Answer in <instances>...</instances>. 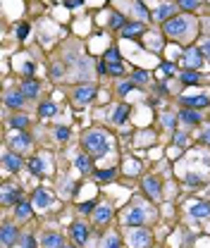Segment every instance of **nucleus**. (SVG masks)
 I'll list each match as a JSON object with an SVG mask.
<instances>
[{"instance_id": "25", "label": "nucleus", "mask_w": 210, "mask_h": 248, "mask_svg": "<svg viewBox=\"0 0 210 248\" xmlns=\"http://www.w3.org/2000/svg\"><path fill=\"white\" fill-rule=\"evenodd\" d=\"M129 117V105H117V110L113 112V122L115 124H124Z\"/></svg>"}, {"instance_id": "27", "label": "nucleus", "mask_w": 210, "mask_h": 248, "mask_svg": "<svg viewBox=\"0 0 210 248\" xmlns=\"http://www.w3.org/2000/svg\"><path fill=\"white\" fill-rule=\"evenodd\" d=\"M179 79H181V84H196V81L201 79V74H198L196 69H184L179 74Z\"/></svg>"}, {"instance_id": "50", "label": "nucleus", "mask_w": 210, "mask_h": 248, "mask_svg": "<svg viewBox=\"0 0 210 248\" xmlns=\"http://www.w3.org/2000/svg\"><path fill=\"white\" fill-rule=\"evenodd\" d=\"M96 69H98V74H108V62L105 60L98 62V67H96Z\"/></svg>"}, {"instance_id": "22", "label": "nucleus", "mask_w": 210, "mask_h": 248, "mask_svg": "<svg viewBox=\"0 0 210 248\" xmlns=\"http://www.w3.org/2000/svg\"><path fill=\"white\" fill-rule=\"evenodd\" d=\"M43 248H65L60 234H46L43 236Z\"/></svg>"}, {"instance_id": "20", "label": "nucleus", "mask_w": 210, "mask_h": 248, "mask_svg": "<svg viewBox=\"0 0 210 248\" xmlns=\"http://www.w3.org/2000/svg\"><path fill=\"white\" fill-rule=\"evenodd\" d=\"M179 120L184 124H189V126H194V124H201V115L196 112V110H191V108H184L179 115Z\"/></svg>"}, {"instance_id": "9", "label": "nucleus", "mask_w": 210, "mask_h": 248, "mask_svg": "<svg viewBox=\"0 0 210 248\" xmlns=\"http://www.w3.org/2000/svg\"><path fill=\"white\" fill-rule=\"evenodd\" d=\"M31 203H33V208L46 210V208H50V205H53V196H50L46 188H36V191H33V196H31Z\"/></svg>"}, {"instance_id": "19", "label": "nucleus", "mask_w": 210, "mask_h": 248, "mask_svg": "<svg viewBox=\"0 0 210 248\" xmlns=\"http://www.w3.org/2000/svg\"><path fill=\"white\" fill-rule=\"evenodd\" d=\"M19 91L24 93V98H36L38 93H41V86H38V81L36 79H27L24 84H22V89Z\"/></svg>"}, {"instance_id": "46", "label": "nucleus", "mask_w": 210, "mask_h": 248, "mask_svg": "<svg viewBox=\"0 0 210 248\" xmlns=\"http://www.w3.org/2000/svg\"><path fill=\"white\" fill-rule=\"evenodd\" d=\"M33 72H36V64H33V62H27V64H24V74H27V79H33Z\"/></svg>"}, {"instance_id": "14", "label": "nucleus", "mask_w": 210, "mask_h": 248, "mask_svg": "<svg viewBox=\"0 0 210 248\" xmlns=\"http://www.w3.org/2000/svg\"><path fill=\"white\" fill-rule=\"evenodd\" d=\"M2 162H5V170H10V172H19L24 167V160L17 153H5L2 155Z\"/></svg>"}, {"instance_id": "45", "label": "nucleus", "mask_w": 210, "mask_h": 248, "mask_svg": "<svg viewBox=\"0 0 210 248\" xmlns=\"http://www.w3.org/2000/svg\"><path fill=\"white\" fill-rule=\"evenodd\" d=\"M22 248H36V239H33L31 234H27V236L22 239Z\"/></svg>"}, {"instance_id": "24", "label": "nucleus", "mask_w": 210, "mask_h": 248, "mask_svg": "<svg viewBox=\"0 0 210 248\" xmlns=\"http://www.w3.org/2000/svg\"><path fill=\"white\" fill-rule=\"evenodd\" d=\"M38 115H41V117H55V115H58V105H53L50 100H46V103H41Z\"/></svg>"}, {"instance_id": "13", "label": "nucleus", "mask_w": 210, "mask_h": 248, "mask_svg": "<svg viewBox=\"0 0 210 248\" xmlns=\"http://www.w3.org/2000/svg\"><path fill=\"white\" fill-rule=\"evenodd\" d=\"M189 215L196 217V219H210V203L208 201H201V203L191 205L189 208Z\"/></svg>"}, {"instance_id": "29", "label": "nucleus", "mask_w": 210, "mask_h": 248, "mask_svg": "<svg viewBox=\"0 0 210 248\" xmlns=\"http://www.w3.org/2000/svg\"><path fill=\"white\" fill-rule=\"evenodd\" d=\"M122 246V239H120V234H108L105 236V241H103V248H120Z\"/></svg>"}, {"instance_id": "36", "label": "nucleus", "mask_w": 210, "mask_h": 248, "mask_svg": "<svg viewBox=\"0 0 210 248\" xmlns=\"http://www.w3.org/2000/svg\"><path fill=\"white\" fill-rule=\"evenodd\" d=\"M131 81H136V84H146V81H148V74H146L144 69H136V72L131 74Z\"/></svg>"}, {"instance_id": "30", "label": "nucleus", "mask_w": 210, "mask_h": 248, "mask_svg": "<svg viewBox=\"0 0 210 248\" xmlns=\"http://www.w3.org/2000/svg\"><path fill=\"white\" fill-rule=\"evenodd\" d=\"M27 124H29V117H24V115H15V117L10 120V126H12V129H19V131L27 129Z\"/></svg>"}, {"instance_id": "11", "label": "nucleus", "mask_w": 210, "mask_h": 248, "mask_svg": "<svg viewBox=\"0 0 210 248\" xmlns=\"http://www.w3.org/2000/svg\"><path fill=\"white\" fill-rule=\"evenodd\" d=\"M0 239H2V246L10 248L17 239H19V232H17V227L15 224H2V234H0Z\"/></svg>"}, {"instance_id": "42", "label": "nucleus", "mask_w": 210, "mask_h": 248, "mask_svg": "<svg viewBox=\"0 0 210 248\" xmlns=\"http://www.w3.org/2000/svg\"><path fill=\"white\" fill-rule=\"evenodd\" d=\"M55 139H58V141H67V139H69V129H67V126H60V129L55 131Z\"/></svg>"}, {"instance_id": "48", "label": "nucleus", "mask_w": 210, "mask_h": 248, "mask_svg": "<svg viewBox=\"0 0 210 248\" xmlns=\"http://www.w3.org/2000/svg\"><path fill=\"white\" fill-rule=\"evenodd\" d=\"M186 141H189L186 134H177V136H175V143H177V146H186Z\"/></svg>"}, {"instance_id": "40", "label": "nucleus", "mask_w": 210, "mask_h": 248, "mask_svg": "<svg viewBox=\"0 0 210 248\" xmlns=\"http://www.w3.org/2000/svg\"><path fill=\"white\" fill-rule=\"evenodd\" d=\"M29 24H27V22H22V24H19V27H17V38H22V41H24V38H27V36H29Z\"/></svg>"}, {"instance_id": "39", "label": "nucleus", "mask_w": 210, "mask_h": 248, "mask_svg": "<svg viewBox=\"0 0 210 248\" xmlns=\"http://www.w3.org/2000/svg\"><path fill=\"white\" fill-rule=\"evenodd\" d=\"M175 122H177L175 115H167V112L162 115V126H165V129H175Z\"/></svg>"}, {"instance_id": "38", "label": "nucleus", "mask_w": 210, "mask_h": 248, "mask_svg": "<svg viewBox=\"0 0 210 248\" xmlns=\"http://www.w3.org/2000/svg\"><path fill=\"white\" fill-rule=\"evenodd\" d=\"M117 60H120V50H117V48L105 50V62H117Z\"/></svg>"}, {"instance_id": "33", "label": "nucleus", "mask_w": 210, "mask_h": 248, "mask_svg": "<svg viewBox=\"0 0 210 248\" xmlns=\"http://www.w3.org/2000/svg\"><path fill=\"white\" fill-rule=\"evenodd\" d=\"M115 174H117V170H103V172H96V179L98 182H110V179H115Z\"/></svg>"}, {"instance_id": "49", "label": "nucleus", "mask_w": 210, "mask_h": 248, "mask_svg": "<svg viewBox=\"0 0 210 248\" xmlns=\"http://www.w3.org/2000/svg\"><path fill=\"white\" fill-rule=\"evenodd\" d=\"M201 53H203V58H208V60H210V38L203 43V46H201Z\"/></svg>"}, {"instance_id": "35", "label": "nucleus", "mask_w": 210, "mask_h": 248, "mask_svg": "<svg viewBox=\"0 0 210 248\" xmlns=\"http://www.w3.org/2000/svg\"><path fill=\"white\" fill-rule=\"evenodd\" d=\"M186 184L189 186H201L203 184V177L196 174V172H189V174H186Z\"/></svg>"}, {"instance_id": "43", "label": "nucleus", "mask_w": 210, "mask_h": 248, "mask_svg": "<svg viewBox=\"0 0 210 248\" xmlns=\"http://www.w3.org/2000/svg\"><path fill=\"white\" fill-rule=\"evenodd\" d=\"M160 69H162V74H170V77H172V74H175V72H177V69H175V64H172V62H162V64H160Z\"/></svg>"}, {"instance_id": "34", "label": "nucleus", "mask_w": 210, "mask_h": 248, "mask_svg": "<svg viewBox=\"0 0 210 248\" xmlns=\"http://www.w3.org/2000/svg\"><path fill=\"white\" fill-rule=\"evenodd\" d=\"M134 89H136V81H131V79H129V81H122L120 89H117V93H120V95H127V93L134 91Z\"/></svg>"}, {"instance_id": "28", "label": "nucleus", "mask_w": 210, "mask_h": 248, "mask_svg": "<svg viewBox=\"0 0 210 248\" xmlns=\"http://www.w3.org/2000/svg\"><path fill=\"white\" fill-rule=\"evenodd\" d=\"M27 167L31 170V174H43V160H41V157H36V155L27 162Z\"/></svg>"}, {"instance_id": "16", "label": "nucleus", "mask_w": 210, "mask_h": 248, "mask_svg": "<svg viewBox=\"0 0 210 248\" xmlns=\"http://www.w3.org/2000/svg\"><path fill=\"white\" fill-rule=\"evenodd\" d=\"M5 105L12 108V110L22 108V105H24V93L22 91H7L5 93Z\"/></svg>"}, {"instance_id": "32", "label": "nucleus", "mask_w": 210, "mask_h": 248, "mask_svg": "<svg viewBox=\"0 0 210 248\" xmlns=\"http://www.w3.org/2000/svg\"><path fill=\"white\" fill-rule=\"evenodd\" d=\"M108 74H113V77H122L124 74V64L120 60L117 62H108Z\"/></svg>"}, {"instance_id": "23", "label": "nucleus", "mask_w": 210, "mask_h": 248, "mask_svg": "<svg viewBox=\"0 0 210 248\" xmlns=\"http://www.w3.org/2000/svg\"><path fill=\"white\" fill-rule=\"evenodd\" d=\"M17 151H24V148H29V143H31V139L27 136V134H15L12 136V141H10Z\"/></svg>"}, {"instance_id": "17", "label": "nucleus", "mask_w": 210, "mask_h": 248, "mask_svg": "<svg viewBox=\"0 0 210 248\" xmlns=\"http://www.w3.org/2000/svg\"><path fill=\"white\" fill-rule=\"evenodd\" d=\"M175 10H177L175 5H160V7H158V10L153 12V19H158V22H162V24H165L167 19H172Z\"/></svg>"}, {"instance_id": "5", "label": "nucleus", "mask_w": 210, "mask_h": 248, "mask_svg": "<svg viewBox=\"0 0 210 248\" xmlns=\"http://www.w3.org/2000/svg\"><path fill=\"white\" fill-rule=\"evenodd\" d=\"M186 27H189V19H186V17H172V19H167V22L162 24V29H165V33H167L170 38L184 36Z\"/></svg>"}, {"instance_id": "26", "label": "nucleus", "mask_w": 210, "mask_h": 248, "mask_svg": "<svg viewBox=\"0 0 210 248\" xmlns=\"http://www.w3.org/2000/svg\"><path fill=\"white\" fill-rule=\"evenodd\" d=\"M74 165H77L79 172H84V174L91 172V157L89 155H77V157H74Z\"/></svg>"}, {"instance_id": "6", "label": "nucleus", "mask_w": 210, "mask_h": 248, "mask_svg": "<svg viewBox=\"0 0 210 248\" xmlns=\"http://www.w3.org/2000/svg\"><path fill=\"white\" fill-rule=\"evenodd\" d=\"M96 93H98L96 84H81V86L74 89V103L77 105H86V103H91L96 98Z\"/></svg>"}, {"instance_id": "44", "label": "nucleus", "mask_w": 210, "mask_h": 248, "mask_svg": "<svg viewBox=\"0 0 210 248\" xmlns=\"http://www.w3.org/2000/svg\"><path fill=\"white\" fill-rule=\"evenodd\" d=\"M62 74H65L62 64H53V67H50V77H53V79H60Z\"/></svg>"}, {"instance_id": "4", "label": "nucleus", "mask_w": 210, "mask_h": 248, "mask_svg": "<svg viewBox=\"0 0 210 248\" xmlns=\"http://www.w3.org/2000/svg\"><path fill=\"white\" fill-rule=\"evenodd\" d=\"M181 64L186 67V69H201L203 67V53H201V48H186L184 50V55H181Z\"/></svg>"}, {"instance_id": "12", "label": "nucleus", "mask_w": 210, "mask_h": 248, "mask_svg": "<svg viewBox=\"0 0 210 248\" xmlns=\"http://www.w3.org/2000/svg\"><path fill=\"white\" fill-rule=\"evenodd\" d=\"M110 219H113V208H110V205H98V208L93 210V222H96L98 227L108 224Z\"/></svg>"}, {"instance_id": "51", "label": "nucleus", "mask_w": 210, "mask_h": 248, "mask_svg": "<svg viewBox=\"0 0 210 248\" xmlns=\"http://www.w3.org/2000/svg\"><path fill=\"white\" fill-rule=\"evenodd\" d=\"M74 5H81V0H67V7H74Z\"/></svg>"}, {"instance_id": "3", "label": "nucleus", "mask_w": 210, "mask_h": 248, "mask_svg": "<svg viewBox=\"0 0 210 248\" xmlns=\"http://www.w3.org/2000/svg\"><path fill=\"white\" fill-rule=\"evenodd\" d=\"M129 246L148 248L150 246V232L144 229V227H131V229H129Z\"/></svg>"}, {"instance_id": "1", "label": "nucleus", "mask_w": 210, "mask_h": 248, "mask_svg": "<svg viewBox=\"0 0 210 248\" xmlns=\"http://www.w3.org/2000/svg\"><path fill=\"white\" fill-rule=\"evenodd\" d=\"M84 148L91 157H100L110 151V136L103 131V129H93V131H86L84 134Z\"/></svg>"}, {"instance_id": "15", "label": "nucleus", "mask_w": 210, "mask_h": 248, "mask_svg": "<svg viewBox=\"0 0 210 248\" xmlns=\"http://www.w3.org/2000/svg\"><path fill=\"white\" fill-rule=\"evenodd\" d=\"M120 33L124 38H139L141 33H146V24H144V22H131V24H127Z\"/></svg>"}, {"instance_id": "2", "label": "nucleus", "mask_w": 210, "mask_h": 248, "mask_svg": "<svg viewBox=\"0 0 210 248\" xmlns=\"http://www.w3.org/2000/svg\"><path fill=\"white\" fill-rule=\"evenodd\" d=\"M148 219H150V215L144 205H134V208H129V210L124 213V219H122V222L131 229V227H144Z\"/></svg>"}, {"instance_id": "52", "label": "nucleus", "mask_w": 210, "mask_h": 248, "mask_svg": "<svg viewBox=\"0 0 210 248\" xmlns=\"http://www.w3.org/2000/svg\"><path fill=\"white\" fill-rule=\"evenodd\" d=\"M203 143H210V129L206 131V134H203Z\"/></svg>"}, {"instance_id": "31", "label": "nucleus", "mask_w": 210, "mask_h": 248, "mask_svg": "<svg viewBox=\"0 0 210 248\" xmlns=\"http://www.w3.org/2000/svg\"><path fill=\"white\" fill-rule=\"evenodd\" d=\"M127 27V22H124V17H122L120 12H113V17H110V29H124Z\"/></svg>"}, {"instance_id": "37", "label": "nucleus", "mask_w": 210, "mask_h": 248, "mask_svg": "<svg viewBox=\"0 0 210 248\" xmlns=\"http://www.w3.org/2000/svg\"><path fill=\"white\" fill-rule=\"evenodd\" d=\"M177 5H179L181 10H196L201 5V0H179Z\"/></svg>"}, {"instance_id": "53", "label": "nucleus", "mask_w": 210, "mask_h": 248, "mask_svg": "<svg viewBox=\"0 0 210 248\" xmlns=\"http://www.w3.org/2000/svg\"><path fill=\"white\" fill-rule=\"evenodd\" d=\"M65 248H77V246H65Z\"/></svg>"}, {"instance_id": "47", "label": "nucleus", "mask_w": 210, "mask_h": 248, "mask_svg": "<svg viewBox=\"0 0 210 248\" xmlns=\"http://www.w3.org/2000/svg\"><path fill=\"white\" fill-rule=\"evenodd\" d=\"M96 208H98V205H96L93 201H89V203H81V205H79V210H81V213H91V210H96Z\"/></svg>"}, {"instance_id": "10", "label": "nucleus", "mask_w": 210, "mask_h": 248, "mask_svg": "<svg viewBox=\"0 0 210 248\" xmlns=\"http://www.w3.org/2000/svg\"><path fill=\"white\" fill-rule=\"evenodd\" d=\"M69 236L74 239L77 246H84V244L89 241V227L81 224V222H74V224L69 227Z\"/></svg>"}, {"instance_id": "7", "label": "nucleus", "mask_w": 210, "mask_h": 248, "mask_svg": "<svg viewBox=\"0 0 210 248\" xmlns=\"http://www.w3.org/2000/svg\"><path fill=\"white\" fill-rule=\"evenodd\" d=\"M141 184H144V191H146V196H148L150 201H160V196H162V184H160L158 177H146Z\"/></svg>"}, {"instance_id": "8", "label": "nucleus", "mask_w": 210, "mask_h": 248, "mask_svg": "<svg viewBox=\"0 0 210 248\" xmlns=\"http://www.w3.org/2000/svg\"><path fill=\"white\" fill-rule=\"evenodd\" d=\"M0 201L2 205H17L22 201L19 196V188L17 186H10V184H2V191H0Z\"/></svg>"}, {"instance_id": "41", "label": "nucleus", "mask_w": 210, "mask_h": 248, "mask_svg": "<svg viewBox=\"0 0 210 248\" xmlns=\"http://www.w3.org/2000/svg\"><path fill=\"white\" fill-rule=\"evenodd\" d=\"M134 7H136V12H139V17H141V19H148L150 17V12L141 5V2H139V0H134Z\"/></svg>"}, {"instance_id": "21", "label": "nucleus", "mask_w": 210, "mask_h": 248, "mask_svg": "<svg viewBox=\"0 0 210 248\" xmlns=\"http://www.w3.org/2000/svg\"><path fill=\"white\" fill-rule=\"evenodd\" d=\"M31 210H33V203H29V201H19V203L15 205V217H17V219H27V217L31 215Z\"/></svg>"}, {"instance_id": "18", "label": "nucleus", "mask_w": 210, "mask_h": 248, "mask_svg": "<svg viewBox=\"0 0 210 248\" xmlns=\"http://www.w3.org/2000/svg\"><path fill=\"white\" fill-rule=\"evenodd\" d=\"M181 105L196 110V108H206L208 105V95H191V98H181Z\"/></svg>"}]
</instances>
